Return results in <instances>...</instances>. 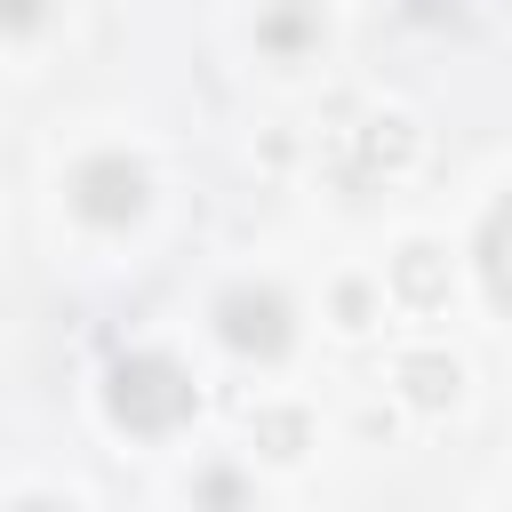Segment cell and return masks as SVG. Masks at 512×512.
<instances>
[{"label": "cell", "mask_w": 512, "mask_h": 512, "mask_svg": "<svg viewBox=\"0 0 512 512\" xmlns=\"http://www.w3.org/2000/svg\"><path fill=\"white\" fill-rule=\"evenodd\" d=\"M8 512H80V504H64V496H24V504H8Z\"/></svg>", "instance_id": "obj_11"}, {"label": "cell", "mask_w": 512, "mask_h": 512, "mask_svg": "<svg viewBox=\"0 0 512 512\" xmlns=\"http://www.w3.org/2000/svg\"><path fill=\"white\" fill-rule=\"evenodd\" d=\"M312 32H320V24H312V8H272V16L256 24V40H264V48H280V56H296Z\"/></svg>", "instance_id": "obj_5"}, {"label": "cell", "mask_w": 512, "mask_h": 512, "mask_svg": "<svg viewBox=\"0 0 512 512\" xmlns=\"http://www.w3.org/2000/svg\"><path fill=\"white\" fill-rule=\"evenodd\" d=\"M400 384H408V400L416 408H448L456 400V360H440V352H416V360H400Z\"/></svg>", "instance_id": "obj_4"}, {"label": "cell", "mask_w": 512, "mask_h": 512, "mask_svg": "<svg viewBox=\"0 0 512 512\" xmlns=\"http://www.w3.org/2000/svg\"><path fill=\"white\" fill-rule=\"evenodd\" d=\"M48 24V0H0V32H40Z\"/></svg>", "instance_id": "obj_10"}, {"label": "cell", "mask_w": 512, "mask_h": 512, "mask_svg": "<svg viewBox=\"0 0 512 512\" xmlns=\"http://www.w3.org/2000/svg\"><path fill=\"white\" fill-rule=\"evenodd\" d=\"M200 512H248V488L232 472H200Z\"/></svg>", "instance_id": "obj_9"}, {"label": "cell", "mask_w": 512, "mask_h": 512, "mask_svg": "<svg viewBox=\"0 0 512 512\" xmlns=\"http://www.w3.org/2000/svg\"><path fill=\"white\" fill-rule=\"evenodd\" d=\"M400 296H416V304H432L440 296V256L416 240V248H400Z\"/></svg>", "instance_id": "obj_6"}, {"label": "cell", "mask_w": 512, "mask_h": 512, "mask_svg": "<svg viewBox=\"0 0 512 512\" xmlns=\"http://www.w3.org/2000/svg\"><path fill=\"white\" fill-rule=\"evenodd\" d=\"M104 408H112L120 432H176L192 416V376L160 352H128L104 376Z\"/></svg>", "instance_id": "obj_1"}, {"label": "cell", "mask_w": 512, "mask_h": 512, "mask_svg": "<svg viewBox=\"0 0 512 512\" xmlns=\"http://www.w3.org/2000/svg\"><path fill=\"white\" fill-rule=\"evenodd\" d=\"M216 336H224L240 360H280V352H288V336H296V312H288V296H280V288L240 280V288H224V296H216Z\"/></svg>", "instance_id": "obj_2"}, {"label": "cell", "mask_w": 512, "mask_h": 512, "mask_svg": "<svg viewBox=\"0 0 512 512\" xmlns=\"http://www.w3.org/2000/svg\"><path fill=\"white\" fill-rule=\"evenodd\" d=\"M144 200H152V176L128 160V152H96V160H80L72 168V208L88 216V224H136L144 216Z\"/></svg>", "instance_id": "obj_3"}, {"label": "cell", "mask_w": 512, "mask_h": 512, "mask_svg": "<svg viewBox=\"0 0 512 512\" xmlns=\"http://www.w3.org/2000/svg\"><path fill=\"white\" fill-rule=\"evenodd\" d=\"M496 248H504V208L480 224V280H488V296H504V256Z\"/></svg>", "instance_id": "obj_8"}, {"label": "cell", "mask_w": 512, "mask_h": 512, "mask_svg": "<svg viewBox=\"0 0 512 512\" xmlns=\"http://www.w3.org/2000/svg\"><path fill=\"white\" fill-rule=\"evenodd\" d=\"M256 440H264L272 456H296V448H304V416H296V408H280V416H256Z\"/></svg>", "instance_id": "obj_7"}]
</instances>
